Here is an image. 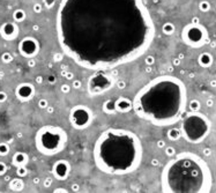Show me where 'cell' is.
I'll return each instance as SVG.
<instances>
[{"mask_svg":"<svg viewBox=\"0 0 216 193\" xmlns=\"http://www.w3.org/2000/svg\"><path fill=\"white\" fill-rule=\"evenodd\" d=\"M32 182H34V184H35V185H37V184H39V182H41V179H39L38 177H35V178L32 179Z\"/></svg>","mask_w":216,"mask_h":193,"instance_id":"obj_49","label":"cell"},{"mask_svg":"<svg viewBox=\"0 0 216 193\" xmlns=\"http://www.w3.org/2000/svg\"><path fill=\"white\" fill-rule=\"evenodd\" d=\"M81 86H82V83H81L80 80H73V82H72V88L73 89H80Z\"/></svg>","mask_w":216,"mask_h":193,"instance_id":"obj_35","label":"cell"},{"mask_svg":"<svg viewBox=\"0 0 216 193\" xmlns=\"http://www.w3.org/2000/svg\"><path fill=\"white\" fill-rule=\"evenodd\" d=\"M65 79L66 80H73L74 79V73L71 72V71H67L66 74H65Z\"/></svg>","mask_w":216,"mask_h":193,"instance_id":"obj_40","label":"cell"},{"mask_svg":"<svg viewBox=\"0 0 216 193\" xmlns=\"http://www.w3.org/2000/svg\"><path fill=\"white\" fill-rule=\"evenodd\" d=\"M32 10L35 14H41L43 12V3H39V2H36L34 3L32 6Z\"/></svg>","mask_w":216,"mask_h":193,"instance_id":"obj_28","label":"cell"},{"mask_svg":"<svg viewBox=\"0 0 216 193\" xmlns=\"http://www.w3.org/2000/svg\"><path fill=\"white\" fill-rule=\"evenodd\" d=\"M52 59H53L55 63H60L62 60V52H56L52 56Z\"/></svg>","mask_w":216,"mask_h":193,"instance_id":"obj_31","label":"cell"},{"mask_svg":"<svg viewBox=\"0 0 216 193\" xmlns=\"http://www.w3.org/2000/svg\"><path fill=\"white\" fill-rule=\"evenodd\" d=\"M37 105H38V108H39V109H44V110H45V109H46V108H48L50 104H49V101H48L46 98H41V99L38 101Z\"/></svg>","mask_w":216,"mask_h":193,"instance_id":"obj_29","label":"cell"},{"mask_svg":"<svg viewBox=\"0 0 216 193\" xmlns=\"http://www.w3.org/2000/svg\"><path fill=\"white\" fill-rule=\"evenodd\" d=\"M199 9H200L201 12H203V13L208 12V10L210 9V3H209V1H207V0L200 1V3H199Z\"/></svg>","mask_w":216,"mask_h":193,"instance_id":"obj_25","label":"cell"},{"mask_svg":"<svg viewBox=\"0 0 216 193\" xmlns=\"http://www.w3.org/2000/svg\"><path fill=\"white\" fill-rule=\"evenodd\" d=\"M93 111L87 105H75L69 111V123L76 129H86L93 123Z\"/></svg>","mask_w":216,"mask_h":193,"instance_id":"obj_8","label":"cell"},{"mask_svg":"<svg viewBox=\"0 0 216 193\" xmlns=\"http://www.w3.org/2000/svg\"><path fill=\"white\" fill-rule=\"evenodd\" d=\"M9 189L14 192H21L24 190V182L22 180L21 177L13 178L9 180Z\"/></svg>","mask_w":216,"mask_h":193,"instance_id":"obj_16","label":"cell"},{"mask_svg":"<svg viewBox=\"0 0 216 193\" xmlns=\"http://www.w3.org/2000/svg\"><path fill=\"white\" fill-rule=\"evenodd\" d=\"M165 145H166V143H165V141H164V140H162V139L156 141V146H157V148H159V149L164 148V147H165Z\"/></svg>","mask_w":216,"mask_h":193,"instance_id":"obj_39","label":"cell"},{"mask_svg":"<svg viewBox=\"0 0 216 193\" xmlns=\"http://www.w3.org/2000/svg\"><path fill=\"white\" fill-rule=\"evenodd\" d=\"M16 175L17 177H26L28 175V169H27V165H22V166H17L16 168Z\"/></svg>","mask_w":216,"mask_h":193,"instance_id":"obj_24","label":"cell"},{"mask_svg":"<svg viewBox=\"0 0 216 193\" xmlns=\"http://www.w3.org/2000/svg\"><path fill=\"white\" fill-rule=\"evenodd\" d=\"M191 23H194V24H198V23H200V22H199V19H198V17H194V19H193V21H192Z\"/></svg>","mask_w":216,"mask_h":193,"instance_id":"obj_51","label":"cell"},{"mask_svg":"<svg viewBox=\"0 0 216 193\" xmlns=\"http://www.w3.org/2000/svg\"><path fill=\"white\" fill-rule=\"evenodd\" d=\"M203 154H205V155H209V154H210V149H205V150H203Z\"/></svg>","mask_w":216,"mask_h":193,"instance_id":"obj_53","label":"cell"},{"mask_svg":"<svg viewBox=\"0 0 216 193\" xmlns=\"http://www.w3.org/2000/svg\"><path fill=\"white\" fill-rule=\"evenodd\" d=\"M32 30H34V31H38V30H39V26H38V24H34V26H32Z\"/></svg>","mask_w":216,"mask_h":193,"instance_id":"obj_50","label":"cell"},{"mask_svg":"<svg viewBox=\"0 0 216 193\" xmlns=\"http://www.w3.org/2000/svg\"><path fill=\"white\" fill-rule=\"evenodd\" d=\"M186 106L184 83L163 75L142 87L133 99L134 112L156 126H168L179 120Z\"/></svg>","mask_w":216,"mask_h":193,"instance_id":"obj_2","label":"cell"},{"mask_svg":"<svg viewBox=\"0 0 216 193\" xmlns=\"http://www.w3.org/2000/svg\"><path fill=\"white\" fill-rule=\"evenodd\" d=\"M116 110L122 113H127L133 110V101L128 97L120 96L116 99Z\"/></svg>","mask_w":216,"mask_h":193,"instance_id":"obj_14","label":"cell"},{"mask_svg":"<svg viewBox=\"0 0 216 193\" xmlns=\"http://www.w3.org/2000/svg\"><path fill=\"white\" fill-rule=\"evenodd\" d=\"M115 85L113 78L105 71H96L88 80V93L90 95H99L110 90Z\"/></svg>","mask_w":216,"mask_h":193,"instance_id":"obj_7","label":"cell"},{"mask_svg":"<svg viewBox=\"0 0 216 193\" xmlns=\"http://www.w3.org/2000/svg\"><path fill=\"white\" fill-rule=\"evenodd\" d=\"M209 129L210 124L207 118L203 115L196 112L186 116L180 126L182 136H184L188 142L192 143H198L202 141L206 138Z\"/></svg>","mask_w":216,"mask_h":193,"instance_id":"obj_6","label":"cell"},{"mask_svg":"<svg viewBox=\"0 0 216 193\" xmlns=\"http://www.w3.org/2000/svg\"><path fill=\"white\" fill-rule=\"evenodd\" d=\"M57 35L64 53L76 64L104 71L141 57L155 26L142 0H62Z\"/></svg>","mask_w":216,"mask_h":193,"instance_id":"obj_1","label":"cell"},{"mask_svg":"<svg viewBox=\"0 0 216 193\" xmlns=\"http://www.w3.org/2000/svg\"><path fill=\"white\" fill-rule=\"evenodd\" d=\"M164 154L169 157H173V156H176V149L172 146H165L164 147Z\"/></svg>","mask_w":216,"mask_h":193,"instance_id":"obj_27","label":"cell"},{"mask_svg":"<svg viewBox=\"0 0 216 193\" xmlns=\"http://www.w3.org/2000/svg\"><path fill=\"white\" fill-rule=\"evenodd\" d=\"M13 58L14 57H13V55L10 52H3L1 55V57H0V59H1V62L3 64H10L13 62Z\"/></svg>","mask_w":216,"mask_h":193,"instance_id":"obj_23","label":"cell"},{"mask_svg":"<svg viewBox=\"0 0 216 193\" xmlns=\"http://www.w3.org/2000/svg\"><path fill=\"white\" fill-rule=\"evenodd\" d=\"M35 66H36V60H35L34 58H30V59L28 60V67L32 68V67H35Z\"/></svg>","mask_w":216,"mask_h":193,"instance_id":"obj_45","label":"cell"},{"mask_svg":"<svg viewBox=\"0 0 216 193\" xmlns=\"http://www.w3.org/2000/svg\"><path fill=\"white\" fill-rule=\"evenodd\" d=\"M53 5H55V0H44V1H43V6H45V7H48V8L52 7Z\"/></svg>","mask_w":216,"mask_h":193,"instance_id":"obj_38","label":"cell"},{"mask_svg":"<svg viewBox=\"0 0 216 193\" xmlns=\"http://www.w3.org/2000/svg\"><path fill=\"white\" fill-rule=\"evenodd\" d=\"M43 80H44V79H43L42 75H37V76L35 78V82L38 83V85H42V83H43Z\"/></svg>","mask_w":216,"mask_h":193,"instance_id":"obj_44","label":"cell"},{"mask_svg":"<svg viewBox=\"0 0 216 193\" xmlns=\"http://www.w3.org/2000/svg\"><path fill=\"white\" fill-rule=\"evenodd\" d=\"M158 164H159V161H158V160H156V159H153V160H152V165H153V166H157Z\"/></svg>","mask_w":216,"mask_h":193,"instance_id":"obj_48","label":"cell"},{"mask_svg":"<svg viewBox=\"0 0 216 193\" xmlns=\"http://www.w3.org/2000/svg\"><path fill=\"white\" fill-rule=\"evenodd\" d=\"M68 136L66 131L59 126L45 125L38 129L35 135L36 149L45 156H55L67 146Z\"/></svg>","mask_w":216,"mask_h":193,"instance_id":"obj_5","label":"cell"},{"mask_svg":"<svg viewBox=\"0 0 216 193\" xmlns=\"http://www.w3.org/2000/svg\"><path fill=\"white\" fill-rule=\"evenodd\" d=\"M29 162V156L28 154L23 153V152H16L13 157H12V164L14 166H22V165H27Z\"/></svg>","mask_w":216,"mask_h":193,"instance_id":"obj_15","label":"cell"},{"mask_svg":"<svg viewBox=\"0 0 216 193\" xmlns=\"http://www.w3.org/2000/svg\"><path fill=\"white\" fill-rule=\"evenodd\" d=\"M172 65H173V66H179V65H180V59H179V58H175V59L172 60Z\"/></svg>","mask_w":216,"mask_h":193,"instance_id":"obj_46","label":"cell"},{"mask_svg":"<svg viewBox=\"0 0 216 193\" xmlns=\"http://www.w3.org/2000/svg\"><path fill=\"white\" fill-rule=\"evenodd\" d=\"M7 98H8L7 93L3 92V90H0V103H5L7 101Z\"/></svg>","mask_w":216,"mask_h":193,"instance_id":"obj_36","label":"cell"},{"mask_svg":"<svg viewBox=\"0 0 216 193\" xmlns=\"http://www.w3.org/2000/svg\"><path fill=\"white\" fill-rule=\"evenodd\" d=\"M213 63V57L209 53H202L199 57V64L201 65L202 67H208L210 66Z\"/></svg>","mask_w":216,"mask_h":193,"instance_id":"obj_20","label":"cell"},{"mask_svg":"<svg viewBox=\"0 0 216 193\" xmlns=\"http://www.w3.org/2000/svg\"><path fill=\"white\" fill-rule=\"evenodd\" d=\"M71 191H73V192H79V191H80V185L76 184V183L72 184V186H71Z\"/></svg>","mask_w":216,"mask_h":193,"instance_id":"obj_42","label":"cell"},{"mask_svg":"<svg viewBox=\"0 0 216 193\" xmlns=\"http://www.w3.org/2000/svg\"><path fill=\"white\" fill-rule=\"evenodd\" d=\"M145 64H146V66H154V64H155L154 56H152V55L146 56V58H145Z\"/></svg>","mask_w":216,"mask_h":193,"instance_id":"obj_30","label":"cell"},{"mask_svg":"<svg viewBox=\"0 0 216 193\" xmlns=\"http://www.w3.org/2000/svg\"><path fill=\"white\" fill-rule=\"evenodd\" d=\"M20 28L16 22H5L0 26V37L5 41L12 42L19 37Z\"/></svg>","mask_w":216,"mask_h":193,"instance_id":"obj_12","label":"cell"},{"mask_svg":"<svg viewBox=\"0 0 216 193\" xmlns=\"http://www.w3.org/2000/svg\"><path fill=\"white\" fill-rule=\"evenodd\" d=\"M43 186H44L45 189L51 187V186H52V178H51V177H46V178L43 180Z\"/></svg>","mask_w":216,"mask_h":193,"instance_id":"obj_32","label":"cell"},{"mask_svg":"<svg viewBox=\"0 0 216 193\" xmlns=\"http://www.w3.org/2000/svg\"><path fill=\"white\" fill-rule=\"evenodd\" d=\"M6 172H7V165H6V163L0 161V176H5Z\"/></svg>","mask_w":216,"mask_h":193,"instance_id":"obj_33","label":"cell"},{"mask_svg":"<svg viewBox=\"0 0 216 193\" xmlns=\"http://www.w3.org/2000/svg\"><path fill=\"white\" fill-rule=\"evenodd\" d=\"M146 72L147 73H152V66H147L146 67Z\"/></svg>","mask_w":216,"mask_h":193,"instance_id":"obj_52","label":"cell"},{"mask_svg":"<svg viewBox=\"0 0 216 193\" xmlns=\"http://www.w3.org/2000/svg\"><path fill=\"white\" fill-rule=\"evenodd\" d=\"M35 94H36V88L30 82H22L17 85L15 88V97L22 103H27L31 101Z\"/></svg>","mask_w":216,"mask_h":193,"instance_id":"obj_11","label":"cell"},{"mask_svg":"<svg viewBox=\"0 0 216 193\" xmlns=\"http://www.w3.org/2000/svg\"><path fill=\"white\" fill-rule=\"evenodd\" d=\"M26 17H27V13H26L22 8H17V9H15V10L13 12V20H14V22H16V23L23 22V21L26 20Z\"/></svg>","mask_w":216,"mask_h":193,"instance_id":"obj_18","label":"cell"},{"mask_svg":"<svg viewBox=\"0 0 216 193\" xmlns=\"http://www.w3.org/2000/svg\"><path fill=\"white\" fill-rule=\"evenodd\" d=\"M163 192H207L210 187L208 169L199 157L184 153L168 162L162 171Z\"/></svg>","mask_w":216,"mask_h":193,"instance_id":"obj_4","label":"cell"},{"mask_svg":"<svg viewBox=\"0 0 216 193\" xmlns=\"http://www.w3.org/2000/svg\"><path fill=\"white\" fill-rule=\"evenodd\" d=\"M67 192L68 191L66 189H64V187H57V189L53 190V193H67Z\"/></svg>","mask_w":216,"mask_h":193,"instance_id":"obj_43","label":"cell"},{"mask_svg":"<svg viewBox=\"0 0 216 193\" xmlns=\"http://www.w3.org/2000/svg\"><path fill=\"white\" fill-rule=\"evenodd\" d=\"M52 173L56 179L58 180H66L71 173V164L66 160H58L52 165Z\"/></svg>","mask_w":216,"mask_h":193,"instance_id":"obj_13","label":"cell"},{"mask_svg":"<svg viewBox=\"0 0 216 193\" xmlns=\"http://www.w3.org/2000/svg\"><path fill=\"white\" fill-rule=\"evenodd\" d=\"M10 152V147L7 142H0V156L3 157V156H7Z\"/></svg>","mask_w":216,"mask_h":193,"instance_id":"obj_22","label":"cell"},{"mask_svg":"<svg viewBox=\"0 0 216 193\" xmlns=\"http://www.w3.org/2000/svg\"><path fill=\"white\" fill-rule=\"evenodd\" d=\"M17 50L22 57L30 59V58H35L39 53L41 44L37 38H35L32 36H26L24 38H22L20 41V43L17 45Z\"/></svg>","mask_w":216,"mask_h":193,"instance_id":"obj_10","label":"cell"},{"mask_svg":"<svg viewBox=\"0 0 216 193\" xmlns=\"http://www.w3.org/2000/svg\"><path fill=\"white\" fill-rule=\"evenodd\" d=\"M200 108H201V104H200V102H199L198 99H192V101H191V103H189V109H191L193 112L199 111Z\"/></svg>","mask_w":216,"mask_h":193,"instance_id":"obj_26","label":"cell"},{"mask_svg":"<svg viewBox=\"0 0 216 193\" xmlns=\"http://www.w3.org/2000/svg\"><path fill=\"white\" fill-rule=\"evenodd\" d=\"M46 111H48V113H53V111H55V109H53V106H51V105H49L46 109H45Z\"/></svg>","mask_w":216,"mask_h":193,"instance_id":"obj_47","label":"cell"},{"mask_svg":"<svg viewBox=\"0 0 216 193\" xmlns=\"http://www.w3.org/2000/svg\"><path fill=\"white\" fill-rule=\"evenodd\" d=\"M116 86H117L118 89H125V88H126V82H125L124 80H118V81L116 82Z\"/></svg>","mask_w":216,"mask_h":193,"instance_id":"obj_37","label":"cell"},{"mask_svg":"<svg viewBox=\"0 0 216 193\" xmlns=\"http://www.w3.org/2000/svg\"><path fill=\"white\" fill-rule=\"evenodd\" d=\"M2 76H3V73H1V72H0V78H2Z\"/></svg>","mask_w":216,"mask_h":193,"instance_id":"obj_56","label":"cell"},{"mask_svg":"<svg viewBox=\"0 0 216 193\" xmlns=\"http://www.w3.org/2000/svg\"><path fill=\"white\" fill-rule=\"evenodd\" d=\"M175 31H176V27H175V24L171 23V22H165V23L162 26V32H163L164 35H166V36L172 35Z\"/></svg>","mask_w":216,"mask_h":193,"instance_id":"obj_21","label":"cell"},{"mask_svg":"<svg viewBox=\"0 0 216 193\" xmlns=\"http://www.w3.org/2000/svg\"><path fill=\"white\" fill-rule=\"evenodd\" d=\"M103 111H104L105 113H108V115H113V113H116V112H117V110H116V99H115V101H113V99H108V101H105L104 104H103Z\"/></svg>","mask_w":216,"mask_h":193,"instance_id":"obj_17","label":"cell"},{"mask_svg":"<svg viewBox=\"0 0 216 193\" xmlns=\"http://www.w3.org/2000/svg\"><path fill=\"white\" fill-rule=\"evenodd\" d=\"M207 38V31L206 29L200 24L189 23L183 29L182 32V39L186 45L192 48H199L202 46Z\"/></svg>","mask_w":216,"mask_h":193,"instance_id":"obj_9","label":"cell"},{"mask_svg":"<svg viewBox=\"0 0 216 193\" xmlns=\"http://www.w3.org/2000/svg\"><path fill=\"white\" fill-rule=\"evenodd\" d=\"M56 81H57V79H56L55 75H49V76H48V82H49L50 85H55Z\"/></svg>","mask_w":216,"mask_h":193,"instance_id":"obj_41","label":"cell"},{"mask_svg":"<svg viewBox=\"0 0 216 193\" xmlns=\"http://www.w3.org/2000/svg\"><path fill=\"white\" fill-rule=\"evenodd\" d=\"M60 90H62V94H68L71 92V86L67 85V83H64V85H62V87H60Z\"/></svg>","mask_w":216,"mask_h":193,"instance_id":"obj_34","label":"cell"},{"mask_svg":"<svg viewBox=\"0 0 216 193\" xmlns=\"http://www.w3.org/2000/svg\"><path fill=\"white\" fill-rule=\"evenodd\" d=\"M143 148L139 136L127 129L104 131L94 146V161L104 173L128 175L142 161Z\"/></svg>","mask_w":216,"mask_h":193,"instance_id":"obj_3","label":"cell"},{"mask_svg":"<svg viewBox=\"0 0 216 193\" xmlns=\"http://www.w3.org/2000/svg\"><path fill=\"white\" fill-rule=\"evenodd\" d=\"M166 135H168V139H169V140H171V141H177V140H179L180 136H182V131H180V129L172 127V129H170L166 132Z\"/></svg>","mask_w":216,"mask_h":193,"instance_id":"obj_19","label":"cell"},{"mask_svg":"<svg viewBox=\"0 0 216 193\" xmlns=\"http://www.w3.org/2000/svg\"><path fill=\"white\" fill-rule=\"evenodd\" d=\"M207 105H208V106H212V105H213V101H212V99H208V101H207Z\"/></svg>","mask_w":216,"mask_h":193,"instance_id":"obj_54","label":"cell"},{"mask_svg":"<svg viewBox=\"0 0 216 193\" xmlns=\"http://www.w3.org/2000/svg\"><path fill=\"white\" fill-rule=\"evenodd\" d=\"M210 85H212L213 87H215V86H216V81H212V83H210Z\"/></svg>","mask_w":216,"mask_h":193,"instance_id":"obj_55","label":"cell"}]
</instances>
